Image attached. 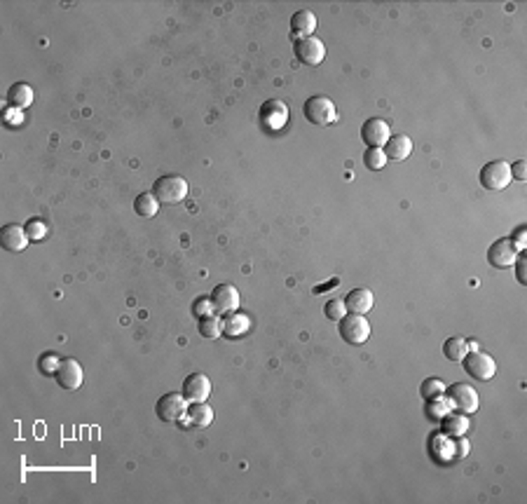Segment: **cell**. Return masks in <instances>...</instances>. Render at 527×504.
<instances>
[{"label": "cell", "mask_w": 527, "mask_h": 504, "mask_svg": "<svg viewBox=\"0 0 527 504\" xmlns=\"http://www.w3.org/2000/svg\"><path fill=\"white\" fill-rule=\"evenodd\" d=\"M295 57H298V61H302L305 66H319L321 61H324L326 57V47L324 43L319 40V38L309 36V38H302V40H295Z\"/></svg>", "instance_id": "cell-11"}, {"label": "cell", "mask_w": 527, "mask_h": 504, "mask_svg": "<svg viewBox=\"0 0 527 504\" xmlns=\"http://www.w3.org/2000/svg\"><path fill=\"white\" fill-rule=\"evenodd\" d=\"M518 253L520 251L516 249V244H513L509 237H502L487 249V263H490L492 267H499V270H506V267H511L513 263H516Z\"/></svg>", "instance_id": "cell-8"}, {"label": "cell", "mask_w": 527, "mask_h": 504, "mask_svg": "<svg viewBox=\"0 0 527 504\" xmlns=\"http://www.w3.org/2000/svg\"><path fill=\"white\" fill-rule=\"evenodd\" d=\"M511 167V179H516V181H525V160H518L516 165H509Z\"/></svg>", "instance_id": "cell-35"}, {"label": "cell", "mask_w": 527, "mask_h": 504, "mask_svg": "<svg viewBox=\"0 0 527 504\" xmlns=\"http://www.w3.org/2000/svg\"><path fill=\"white\" fill-rule=\"evenodd\" d=\"M188 420L195 424V427H209L214 422V410H211L209 403L204 401H195L188 408Z\"/></svg>", "instance_id": "cell-22"}, {"label": "cell", "mask_w": 527, "mask_h": 504, "mask_svg": "<svg viewBox=\"0 0 527 504\" xmlns=\"http://www.w3.org/2000/svg\"><path fill=\"white\" fill-rule=\"evenodd\" d=\"M302 110H305L307 122L321 124V127H328V124H333L335 120H338L335 103L328 99V96H321V94L309 96V99L305 101V106H302Z\"/></svg>", "instance_id": "cell-2"}, {"label": "cell", "mask_w": 527, "mask_h": 504, "mask_svg": "<svg viewBox=\"0 0 527 504\" xmlns=\"http://www.w3.org/2000/svg\"><path fill=\"white\" fill-rule=\"evenodd\" d=\"M211 394V380L204 373H190L183 383V396L188 399L190 403L195 401H207Z\"/></svg>", "instance_id": "cell-13"}, {"label": "cell", "mask_w": 527, "mask_h": 504, "mask_svg": "<svg viewBox=\"0 0 527 504\" xmlns=\"http://www.w3.org/2000/svg\"><path fill=\"white\" fill-rule=\"evenodd\" d=\"M375 305V296L371 289H364V286H359V289H352L347 293L345 298V307L347 312H354V314H366L371 312Z\"/></svg>", "instance_id": "cell-16"}, {"label": "cell", "mask_w": 527, "mask_h": 504, "mask_svg": "<svg viewBox=\"0 0 527 504\" xmlns=\"http://www.w3.org/2000/svg\"><path fill=\"white\" fill-rule=\"evenodd\" d=\"M447 399L459 413H476L478 410V392L471 387V385H462L454 383L447 390Z\"/></svg>", "instance_id": "cell-10"}, {"label": "cell", "mask_w": 527, "mask_h": 504, "mask_svg": "<svg viewBox=\"0 0 527 504\" xmlns=\"http://www.w3.org/2000/svg\"><path fill=\"white\" fill-rule=\"evenodd\" d=\"M24 228H26V235H29L31 242H40L47 237V225H45L40 218H31Z\"/></svg>", "instance_id": "cell-29"}, {"label": "cell", "mask_w": 527, "mask_h": 504, "mask_svg": "<svg viewBox=\"0 0 527 504\" xmlns=\"http://www.w3.org/2000/svg\"><path fill=\"white\" fill-rule=\"evenodd\" d=\"M443 392H445V383L438 380V378H426L420 387V394L422 399H426V401H431V399L436 396H443Z\"/></svg>", "instance_id": "cell-28"}, {"label": "cell", "mask_w": 527, "mask_h": 504, "mask_svg": "<svg viewBox=\"0 0 527 504\" xmlns=\"http://www.w3.org/2000/svg\"><path fill=\"white\" fill-rule=\"evenodd\" d=\"M382 150H385L387 160L403 162V160H408V157H410V153H413V141H410V136L396 134V136H392V139L385 143V148H382Z\"/></svg>", "instance_id": "cell-18"}, {"label": "cell", "mask_w": 527, "mask_h": 504, "mask_svg": "<svg viewBox=\"0 0 527 504\" xmlns=\"http://www.w3.org/2000/svg\"><path fill=\"white\" fill-rule=\"evenodd\" d=\"M466 455H469V441H466V438L454 441V460H462Z\"/></svg>", "instance_id": "cell-34"}, {"label": "cell", "mask_w": 527, "mask_h": 504, "mask_svg": "<svg viewBox=\"0 0 527 504\" xmlns=\"http://www.w3.org/2000/svg\"><path fill=\"white\" fill-rule=\"evenodd\" d=\"M324 312H326V317L331 319V322H340V319H342V317H345V314H347L345 300H338V298L328 300V303H326V307H324Z\"/></svg>", "instance_id": "cell-30"}, {"label": "cell", "mask_w": 527, "mask_h": 504, "mask_svg": "<svg viewBox=\"0 0 527 504\" xmlns=\"http://www.w3.org/2000/svg\"><path fill=\"white\" fill-rule=\"evenodd\" d=\"M195 314H197V317H207V314H214V305H211V298H197L195 300Z\"/></svg>", "instance_id": "cell-33"}, {"label": "cell", "mask_w": 527, "mask_h": 504, "mask_svg": "<svg viewBox=\"0 0 527 504\" xmlns=\"http://www.w3.org/2000/svg\"><path fill=\"white\" fill-rule=\"evenodd\" d=\"M338 324H340V336L345 338L349 345H364L368 336H371V324L366 322L364 314L347 312Z\"/></svg>", "instance_id": "cell-4"}, {"label": "cell", "mask_w": 527, "mask_h": 504, "mask_svg": "<svg viewBox=\"0 0 527 504\" xmlns=\"http://www.w3.org/2000/svg\"><path fill=\"white\" fill-rule=\"evenodd\" d=\"M211 305H214L216 314H230L239 310V291L232 284H218L211 291Z\"/></svg>", "instance_id": "cell-9"}, {"label": "cell", "mask_w": 527, "mask_h": 504, "mask_svg": "<svg viewBox=\"0 0 527 504\" xmlns=\"http://www.w3.org/2000/svg\"><path fill=\"white\" fill-rule=\"evenodd\" d=\"M443 355L450 359V362H462V359L469 355L466 340L464 338H447L443 345Z\"/></svg>", "instance_id": "cell-26"}, {"label": "cell", "mask_w": 527, "mask_h": 504, "mask_svg": "<svg viewBox=\"0 0 527 504\" xmlns=\"http://www.w3.org/2000/svg\"><path fill=\"white\" fill-rule=\"evenodd\" d=\"M57 380L64 390H77L82 385V366L75 362V359H61L57 369Z\"/></svg>", "instance_id": "cell-15"}, {"label": "cell", "mask_w": 527, "mask_h": 504, "mask_svg": "<svg viewBox=\"0 0 527 504\" xmlns=\"http://www.w3.org/2000/svg\"><path fill=\"white\" fill-rule=\"evenodd\" d=\"M8 103H10L12 108H17V110L29 108L31 103H33L31 84H26V82H15V84H12V87L8 89Z\"/></svg>", "instance_id": "cell-21"}, {"label": "cell", "mask_w": 527, "mask_h": 504, "mask_svg": "<svg viewBox=\"0 0 527 504\" xmlns=\"http://www.w3.org/2000/svg\"><path fill=\"white\" fill-rule=\"evenodd\" d=\"M153 193L164 205H176V202H183L188 198V181L179 174L160 176L153 186Z\"/></svg>", "instance_id": "cell-1"}, {"label": "cell", "mask_w": 527, "mask_h": 504, "mask_svg": "<svg viewBox=\"0 0 527 504\" xmlns=\"http://www.w3.org/2000/svg\"><path fill=\"white\" fill-rule=\"evenodd\" d=\"M429 450L438 462H450L454 460V441L447 434H433L429 438Z\"/></svg>", "instance_id": "cell-20"}, {"label": "cell", "mask_w": 527, "mask_h": 504, "mask_svg": "<svg viewBox=\"0 0 527 504\" xmlns=\"http://www.w3.org/2000/svg\"><path fill=\"white\" fill-rule=\"evenodd\" d=\"M155 413L162 422H179L188 413V399L179 394V392H169V394L160 396V401L155 406Z\"/></svg>", "instance_id": "cell-5"}, {"label": "cell", "mask_w": 527, "mask_h": 504, "mask_svg": "<svg viewBox=\"0 0 527 504\" xmlns=\"http://www.w3.org/2000/svg\"><path fill=\"white\" fill-rule=\"evenodd\" d=\"M248 329H251V319H248V314L239 310L225 314V319H223V333H228L230 338H239Z\"/></svg>", "instance_id": "cell-19"}, {"label": "cell", "mask_w": 527, "mask_h": 504, "mask_svg": "<svg viewBox=\"0 0 527 504\" xmlns=\"http://www.w3.org/2000/svg\"><path fill=\"white\" fill-rule=\"evenodd\" d=\"M511 181V167L506 160H492L480 169V186L485 191H504Z\"/></svg>", "instance_id": "cell-3"}, {"label": "cell", "mask_w": 527, "mask_h": 504, "mask_svg": "<svg viewBox=\"0 0 527 504\" xmlns=\"http://www.w3.org/2000/svg\"><path fill=\"white\" fill-rule=\"evenodd\" d=\"M200 336L216 340L218 336H223V319L218 314H207V317H200Z\"/></svg>", "instance_id": "cell-24"}, {"label": "cell", "mask_w": 527, "mask_h": 504, "mask_svg": "<svg viewBox=\"0 0 527 504\" xmlns=\"http://www.w3.org/2000/svg\"><path fill=\"white\" fill-rule=\"evenodd\" d=\"M387 155H385V150L382 148H368L366 153H364V165L371 169V172H380V169H385L387 167Z\"/></svg>", "instance_id": "cell-27"}, {"label": "cell", "mask_w": 527, "mask_h": 504, "mask_svg": "<svg viewBox=\"0 0 527 504\" xmlns=\"http://www.w3.org/2000/svg\"><path fill=\"white\" fill-rule=\"evenodd\" d=\"M316 31V17L312 10H298L291 17V34L295 40H302V38H309Z\"/></svg>", "instance_id": "cell-17"}, {"label": "cell", "mask_w": 527, "mask_h": 504, "mask_svg": "<svg viewBox=\"0 0 527 504\" xmlns=\"http://www.w3.org/2000/svg\"><path fill=\"white\" fill-rule=\"evenodd\" d=\"M431 401H433V406H429V415H433V417H443V415L450 413V408H452L450 399H440V396H436V399H431Z\"/></svg>", "instance_id": "cell-31"}, {"label": "cell", "mask_w": 527, "mask_h": 504, "mask_svg": "<svg viewBox=\"0 0 527 504\" xmlns=\"http://www.w3.org/2000/svg\"><path fill=\"white\" fill-rule=\"evenodd\" d=\"M516 277H518V281L520 284H527V277H525V256L523 253H518V258H516Z\"/></svg>", "instance_id": "cell-36"}, {"label": "cell", "mask_w": 527, "mask_h": 504, "mask_svg": "<svg viewBox=\"0 0 527 504\" xmlns=\"http://www.w3.org/2000/svg\"><path fill=\"white\" fill-rule=\"evenodd\" d=\"M469 429V420H466V415H454V413H447L443 415V434L447 436H462L464 431Z\"/></svg>", "instance_id": "cell-25"}, {"label": "cell", "mask_w": 527, "mask_h": 504, "mask_svg": "<svg viewBox=\"0 0 527 504\" xmlns=\"http://www.w3.org/2000/svg\"><path fill=\"white\" fill-rule=\"evenodd\" d=\"M361 139H364L368 148H385V143L392 139V129L380 117H371L361 127Z\"/></svg>", "instance_id": "cell-12"}, {"label": "cell", "mask_w": 527, "mask_h": 504, "mask_svg": "<svg viewBox=\"0 0 527 504\" xmlns=\"http://www.w3.org/2000/svg\"><path fill=\"white\" fill-rule=\"evenodd\" d=\"M59 362H61V359H57L54 355H43L40 362H38V366H40L43 373H47V376H52V373H57Z\"/></svg>", "instance_id": "cell-32"}, {"label": "cell", "mask_w": 527, "mask_h": 504, "mask_svg": "<svg viewBox=\"0 0 527 504\" xmlns=\"http://www.w3.org/2000/svg\"><path fill=\"white\" fill-rule=\"evenodd\" d=\"M29 235H26V228L17 225V223H8L3 225V230H0V244H3L5 251L10 253H22L26 244H29Z\"/></svg>", "instance_id": "cell-14"}, {"label": "cell", "mask_w": 527, "mask_h": 504, "mask_svg": "<svg viewBox=\"0 0 527 504\" xmlns=\"http://www.w3.org/2000/svg\"><path fill=\"white\" fill-rule=\"evenodd\" d=\"M462 362H464V371L469 373L473 380H480V383L490 380V378L495 376V371H497L495 359H492L490 355H485V352H480V350L469 352Z\"/></svg>", "instance_id": "cell-6"}, {"label": "cell", "mask_w": 527, "mask_h": 504, "mask_svg": "<svg viewBox=\"0 0 527 504\" xmlns=\"http://www.w3.org/2000/svg\"><path fill=\"white\" fill-rule=\"evenodd\" d=\"M288 122V106L284 101L279 99H269L262 103L260 108V124L262 129H267V132H279V129H284Z\"/></svg>", "instance_id": "cell-7"}, {"label": "cell", "mask_w": 527, "mask_h": 504, "mask_svg": "<svg viewBox=\"0 0 527 504\" xmlns=\"http://www.w3.org/2000/svg\"><path fill=\"white\" fill-rule=\"evenodd\" d=\"M157 209H160V200L155 198V193H141L134 200V212L143 218H153Z\"/></svg>", "instance_id": "cell-23"}]
</instances>
